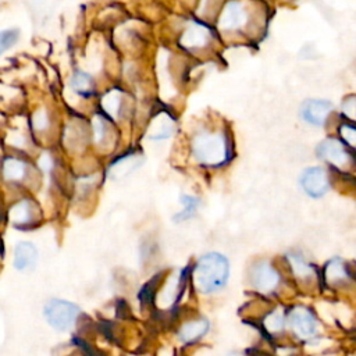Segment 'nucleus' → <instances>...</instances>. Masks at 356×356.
Masks as SVG:
<instances>
[{
	"mask_svg": "<svg viewBox=\"0 0 356 356\" xmlns=\"http://www.w3.org/2000/svg\"><path fill=\"white\" fill-rule=\"evenodd\" d=\"M228 260L220 253H207L199 259L193 270V284L203 293L222 288L228 280Z\"/></svg>",
	"mask_w": 356,
	"mask_h": 356,
	"instance_id": "nucleus-1",
	"label": "nucleus"
},
{
	"mask_svg": "<svg viewBox=\"0 0 356 356\" xmlns=\"http://www.w3.org/2000/svg\"><path fill=\"white\" fill-rule=\"evenodd\" d=\"M192 150L195 157L206 165H218L228 157L227 140L221 134L202 132L196 135Z\"/></svg>",
	"mask_w": 356,
	"mask_h": 356,
	"instance_id": "nucleus-2",
	"label": "nucleus"
},
{
	"mask_svg": "<svg viewBox=\"0 0 356 356\" xmlns=\"http://www.w3.org/2000/svg\"><path fill=\"white\" fill-rule=\"evenodd\" d=\"M43 314L46 321L58 331L70 330L79 314V307L63 299H51L44 305Z\"/></svg>",
	"mask_w": 356,
	"mask_h": 356,
	"instance_id": "nucleus-3",
	"label": "nucleus"
},
{
	"mask_svg": "<svg viewBox=\"0 0 356 356\" xmlns=\"http://www.w3.org/2000/svg\"><path fill=\"white\" fill-rule=\"evenodd\" d=\"M246 22H248L246 8L242 6V3L236 0H231L222 8V13L218 19V26L224 31H235L245 26Z\"/></svg>",
	"mask_w": 356,
	"mask_h": 356,
	"instance_id": "nucleus-4",
	"label": "nucleus"
},
{
	"mask_svg": "<svg viewBox=\"0 0 356 356\" xmlns=\"http://www.w3.org/2000/svg\"><path fill=\"white\" fill-rule=\"evenodd\" d=\"M300 182H302V186H303L305 192L309 193L313 197H320V196L325 195L328 188H330L327 174L320 167L307 168L302 174Z\"/></svg>",
	"mask_w": 356,
	"mask_h": 356,
	"instance_id": "nucleus-5",
	"label": "nucleus"
},
{
	"mask_svg": "<svg viewBox=\"0 0 356 356\" xmlns=\"http://www.w3.org/2000/svg\"><path fill=\"white\" fill-rule=\"evenodd\" d=\"M289 324L299 338H310L316 330L317 323L313 314L305 307H295L289 313Z\"/></svg>",
	"mask_w": 356,
	"mask_h": 356,
	"instance_id": "nucleus-6",
	"label": "nucleus"
},
{
	"mask_svg": "<svg viewBox=\"0 0 356 356\" xmlns=\"http://www.w3.org/2000/svg\"><path fill=\"white\" fill-rule=\"evenodd\" d=\"M250 280H252V285L257 291L270 292L277 286L280 277L277 271L267 261H261L253 267Z\"/></svg>",
	"mask_w": 356,
	"mask_h": 356,
	"instance_id": "nucleus-7",
	"label": "nucleus"
},
{
	"mask_svg": "<svg viewBox=\"0 0 356 356\" xmlns=\"http://www.w3.org/2000/svg\"><path fill=\"white\" fill-rule=\"evenodd\" d=\"M317 153L321 159L334 164L335 167H345L349 163V156L342 143L337 139H325L317 147Z\"/></svg>",
	"mask_w": 356,
	"mask_h": 356,
	"instance_id": "nucleus-8",
	"label": "nucleus"
},
{
	"mask_svg": "<svg viewBox=\"0 0 356 356\" xmlns=\"http://www.w3.org/2000/svg\"><path fill=\"white\" fill-rule=\"evenodd\" d=\"M331 110L332 104L325 100H307L300 108V115L312 125H323Z\"/></svg>",
	"mask_w": 356,
	"mask_h": 356,
	"instance_id": "nucleus-9",
	"label": "nucleus"
},
{
	"mask_svg": "<svg viewBox=\"0 0 356 356\" xmlns=\"http://www.w3.org/2000/svg\"><path fill=\"white\" fill-rule=\"evenodd\" d=\"M209 38H210L209 29L199 22H193L185 29L181 38V44L186 49H199L207 44Z\"/></svg>",
	"mask_w": 356,
	"mask_h": 356,
	"instance_id": "nucleus-10",
	"label": "nucleus"
},
{
	"mask_svg": "<svg viewBox=\"0 0 356 356\" xmlns=\"http://www.w3.org/2000/svg\"><path fill=\"white\" fill-rule=\"evenodd\" d=\"M38 260V249L31 242H19L14 252V267L19 271L29 270Z\"/></svg>",
	"mask_w": 356,
	"mask_h": 356,
	"instance_id": "nucleus-11",
	"label": "nucleus"
},
{
	"mask_svg": "<svg viewBox=\"0 0 356 356\" xmlns=\"http://www.w3.org/2000/svg\"><path fill=\"white\" fill-rule=\"evenodd\" d=\"M172 132H174L172 118L168 114L161 113L153 120V122L150 125V131H149V138L150 139H165Z\"/></svg>",
	"mask_w": 356,
	"mask_h": 356,
	"instance_id": "nucleus-12",
	"label": "nucleus"
},
{
	"mask_svg": "<svg viewBox=\"0 0 356 356\" xmlns=\"http://www.w3.org/2000/svg\"><path fill=\"white\" fill-rule=\"evenodd\" d=\"M209 330V323L207 320H197V321H189L184 324L178 332L179 339L184 343H191L200 337H203Z\"/></svg>",
	"mask_w": 356,
	"mask_h": 356,
	"instance_id": "nucleus-13",
	"label": "nucleus"
},
{
	"mask_svg": "<svg viewBox=\"0 0 356 356\" xmlns=\"http://www.w3.org/2000/svg\"><path fill=\"white\" fill-rule=\"evenodd\" d=\"M71 86L75 92L86 97L93 93V81L90 75L83 71H75V74L71 78Z\"/></svg>",
	"mask_w": 356,
	"mask_h": 356,
	"instance_id": "nucleus-14",
	"label": "nucleus"
},
{
	"mask_svg": "<svg viewBox=\"0 0 356 356\" xmlns=\"http://www.w3.org/2000/svg\"><path fill=\"white\" fill-rule=\"evenodd\" d=\"M10 220L14 224H25L31 220V209L28 202H19L10 210Z\"/></svg>",
	"mask_w": 356,
	"mask_h": 356,
	"instance_id": "nucleus-15",
	"label": "nucleus"
},
{
	"mask_svg": "<svg viewBox=\"0 0 356 356\" xmlns=\"http://www.w3.org/2000/svg\"><path fill=\"white\" fill-rule=\"evenodd\" d=\"M25 175V164L15 159H7L4 163V177L7 179H21Z\"/></svg>",
	"mask_w": 356,
	"mask_h": 356,
	"instance_id": "nucleus-16",
	"label": "nucleus"
},
{
	"mask_svg": "<svg viewBox=\"0 0 356 356\" xmlns=\"http://www.w3.org/2000/svg\"><path fill=\"white\" fill-rule=\"evenodd\" d=\"M19 39L18 28H7L0 31V56L11 49Z\"/></svg>",
	"mask_w": 356,
	"mask_h": 356,
	"instance_id": "nucleus-17",
	"label": "nucleus"
},
{
	"mask_svg": "<svg viewBox=\"0 0 356 356\" xmlns=\"http://www.w3.org/2000/svg\"><path fill=\"white\" fill-rule=\"evenodd\" d=\"M346 275L348 274L345 271V267H343L342 261L338 259L331 260L325 267V278L328 282H335V281L343 280V278H346Z\"/></svg>",
	"mask_w": 356,
	"mask_h": 356,
	"instance_id": "nucleus-18",
	"label": "nucleus"
},
{
	"mask_svg": "<svg viewBox=\"0 0 356 356\" xmlns=\"http://www.w3.org/2000/svg\"><path fill=\"white\" fill-rule=\"evenodd\" d=\"M264 327L268 332H278L284 328V314L280 309L274 310L264 318Z\"/></svg>",
	"mask_w": 356,
	"mask_h": 356,
	"instance_id": "nucleus-19",
	"label": "nucleus"
},
{
	"mask_svg": "<svg viewBox=\"0 0 356 356\" xmlns=\"http://www.w3.org/2000/svg\"><path fill=\"white\" fill-rule=\"evenodd\" d=\"M288 259H289V263H291V266H292L293 273H295L298 277H309V275L313 273L312 267H310L307 263H305L302 257L295 256V254H289Z\"/></svg>",
	"mask_w": 356,
	"mask_h": 356,
	"instance_id": "nucleus-20",
	"label": "nucleus"
},
{
	"mask_svg": "<svg viewBox=\"0 0 356 356\" xmlns=\"http://www.w3.org/2000/svg\"><path fill=\"white\" fill-rule=\"evenodd\" d=\"M178 284H179V278H175V277H171V278H170V281L167 282L165 289L163 291V293H161V296H160V299L163 300V302H161L163 306H168V305H171V303L174 302V299H175V292L178 291Z\"/></svg>",
	"mask_w": 356,
	"mask_h": 356,
	"instance_id": "nucleus-21",
	"label": "nucleus"
},
{
	"mask_svg": "<svg viewBox=\"0 0 356 356\" xmlns=\"http://www.w3.org/2000/svg\"><path fill=\"white\" fill-rule=\"evenodd\" d=\"M181 203L185 204V209L181 214H177L175 216V220H181V218H188L193 214V211L196 210L197 204H199V200L196 197H192V196H188V195H184L181 196Z\"/></svg>",
	"mask_w": 356,
	"mask_h": 356,
	"instance_id": "nucleus-22",
	"label": "nucleus"
},
{
	"mask_svg": "<svg viewBox=\"0 0 356 356\" xmlns=\"http://www.w3.org/2000/svg\"><path fill=\"white\" fill-rule=\"evenodd\" d=\"M120 107V93L118 92H110L104 99H103V108L106 113L110 115H115Z\"/></svg>",
	"mask_w": 356,
	"mask_h": 356,
	"instance_id": "nucleus-23",
	"label": "nucleus"
},
{
	"mask_svg": "<svg viewBox=\"0 0 356 356\" xmlns=\"http://www.w3.org/2000/svg\"><path fill=\"white\" fill-rule=\"evenodd\" d=\"M341 135L342 138L353 147H356V128L349 127V125H342L341 127Z\"/></svg>",
	"mask_w": 356,
	"mask_h": 356,
	"instance_id": "nucleus-24",
	"label": "nucleus"
},
{
	"mask_svg": "<svg viewBox=\"0 0 356 356\" xmlns=\"http://www.w3.org/2000/svg\"><path fill=\"white\" fill-rule=\"evenodd\" d=\"M342 110L345 113V115H348L352 120H356V97H349L343 106Z\"/></svg>",
	"mask_w": 356,
	"mask_h": 356,
	"instance_id": "nucleus-25",
	"label": "nucleus"
}]
</instances>
